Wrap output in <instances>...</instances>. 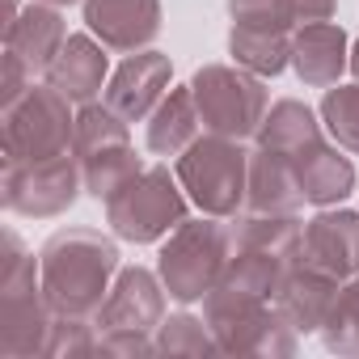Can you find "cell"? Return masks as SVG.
<instances>
[{"mask_svg": "<svg viewBox=\"0 0 359 359\" xmlns=\"http://www.w3.org/2000/svg\"><path fill=\"white\" fill-rule=\"evenodd\" d=\"M118 275V245L93 229H64L39 250L43 296L60 317H97Z\"/></svg>", "mask_w": 359, "mask_h": 359, "instance_id": "6da1fadb", "label": "cell"}, {"mask_svg": "<svg viewBox=\"0 0 359 359\" xmlns=\"http://www.w3.org/2000/svg\"><path fill=\"white\" fill-rule=\"evenodd\" d=\"M55 309L43 296L39 258L22 250L13 233H5V262H0V355L34 359L47 355Z\"/></svg>", "mask_w": 359, "mask_h": 359, "instance_id": "7a4b0ae2", "label": "cell"}, {"mask_svg": "<svg viewBox=\"0 0 359 359\" xmlns=\"http://www.w3.org/2000/svg\"><path fill=\"white\" fill-rule=\"evenodd\" d=\"M233 258V237H229V224H220L216 216H203V220H182L161 245V258H156V275L165 283V292L182 304H195L203 300L224 266Z\"/></svg>", "mask_w": 359, "mask_h": 359, "instance_id": "3957f363", "label": "cell"}, {"mask_svg": "<svg viewBox=\"0 0 359 359\" xmlns=\"http://www.w3.org/2000/svg\"><path fill=\"white\" fill-rule=\"evenodd\" d=\"M177 182L203 216L233 220L250 187V152L241 148V140L208 131L177 156Z\"/></svg>", "mask_w": 359, "mask_h": 359, "instance_id": "277c9868", "label": "cell"}, {"mask_svg": "<svg viewBox=\"0 0 359 359\" xmlns=\"http://www.w3.org/2000/svg\"><path fill=\"white\" fill-rule=\"evenodd\" d=\"M131 123L118 118L106 102H89L76 114V135H72V152L81 161L85 173V191L102 203H110L131 177L144 173V161L131 148Z\"/></svg>", "mask_w": 359, "mask_h": 359, "instance_id": "5b68a950", "label": "cell"}, {"mask_svg": "<svg viewBox=\"0 0 359 359\" xmlns=\"http://www.w3.org/2000/svg\"><path fill=\"white\" fill-rule=\"evenodd\" d=\"M68 106L72 102L60 89L30 85L13 106L0 110V148H5V165L47 161V156L72 152L76 114Z\"/></svg>", "mask_w": 359, "mask_h": 359, "instance_id": "8992f818", "label": "cell"}, {"mask_svg": "<svg viewBox=\"0 0 359 359\" xmlns=\"http://www.w3.org/2000/svg\"><path fill=\"white\" fill-rule=\"evenodd\" d=\"M182 220H187V191L165 165L144 169L106 203V224L114 229V237L131 245L165 241Z\"/></svg>", "mask_w": 359, "mask_h": 359, "instance_id": "52a82bcc", "label": "cell"}, {"mask_svg": "<svg viewBox=\"0 0 359 359\" xmlns=\"http://www.w3.org/2000/svg\"><path fill=\"white\" fill-rule=\"evenodd\" d=\"M191 93H195L199 123L212 135L250 140V135H258V127L266 118L262 76H254L241 64L237 68H229V64H203L191 76Z\"/></svg>", "mask_w": 359, "mask_h": 359, "instance_id": "ba28073f", "label": "cell"}, {"mask_svg": "<svg viewBox=\"0 0 359 359\" xmlns=\"http://www.w3.org/2000/svg\"><path fill=\"white\" fill-rule=\"evenodd\" d=\"M203 321L212 325L224 355H292L296 330L275 300H245L212 287L203 296Z\"/></svg>", "mask_w": 359, "mask_h": 359, "instance_id": "9c48e42d", "label": "cell"}, {"mask_svg": "<svg viewBox=\"0 0 359 359\" xmlns=\"http://www.w3.org/2000/svg\"><path fill=\"white\" fill-rule=\"evenodd\" d=\"M5 208L18 216H34V220H51L64 216L76 195L85 191V173L76 152H60L47 161H22V165H5Z\"/></svg>", "mask_w": 359, "mask_h": 359, "instance_id": "30bf717a", "label": "cell"}, {"mask_svg": "<svg viewBox=\"0 0 359 359\" xmlns=\"http://www.w3.org/2000/svg\"><path fill=\"white\" fill-rule=\"evenodd\" d=\"M165 321V283L144 266H123L97 313L102 334H156Z\"/></svg>", "mask_w": 359, "mask_h": 359, "instance_id": "8fae6325", "label": "cell"}, {"mask_svg": "<svg viewBox=\"0 0 359 359\" xmlns=\"http://www.w3.org/2000/svg\"><path fill=\"white\" fill-rule=\"evenodd\" d=\"M169 76H173V64H169V55L165 51H131L118 68H114V76L106 81V106L118 114V118H127V123H140V118H148L152 110H156V102L169 93Z\"/></svg>", "mask_w": 359, "mask_h": 359, "instance_id": "7c38bea8", "label": "cell"}, {"mask_svg": "<svg viewBox=\"0 0 359 359\" xmlns=\"http://www.w3.org/2000/svg\"><path fill=\"white\" fill-rule=\"evenodd\" d=\"M300 262H309V266H317V271H325L342 283L351 275H359V212L321 208L304 224Z\"/></svg>", "mask_w": 359, "mask_h": 359, "instance_id": "4fadbf2b", "label": "cell"}, {"mask_svg": "<svg viewBox=\"0 0 359 359\" xmlns=\"http://www.w3.org/2000/svg\"><path fill=\"white\" fill-rule=\"evenodd\" d=\"M85 26L106 51H144L161 34V0H85Z\"/></svg>", "mask_w": 359, "mask_h": 359, "instance_id": "5bb4252c", "label": "cell"}, {"mask_svg": "<svg viewBox=\"0 0 359 359\" xmlns=\"http://www.w3.org/2000/svg\"><path fill=\"white\" fill-rule=\"evenodd\" d=\"M338 287H342V279H334L309 262H296V266H287V275L275 292V304L292 321L296 334H317L338 300Z\"/></svg>", "mask_w": 359, "mask_h": 359, "instance_id": "9a60e30c", "label": "cell"}, {"mask_svg": "<svg viewBox=\"0 0 359 359\" xmlns=\"http://www.w3.org/2000/svg\"><path fill=\"white\" fill-rule=\"evenodd\" d=\"M292 68L304 85L313 89H330L338 85V76L351 68V43L346 30L334 22H313V26H296L292 34Z\"/></svg>", "mask_w": 359, "mask_h": 359, "instance_id": "2e32d148", "label": "cell"}, {"mask_svg": "<svg viewBox=\"0 0 359 359\" xmlns=\"http://www.w3.org/2000/svg\"><path fill=\"white\" fill-rule=\"evenodd\" d=\"M106 47L93 34H68V43L60 47V55L51 60V68L43 72L51 89H60L72 106H89L97 102L102 85H106Z\"/></svg>", "mask_w": 359, "mask_h": 359, "instance_id": "e0dca14e", "label": "cell"}, {"mask_svg": "<svg viewBox=\"0 0 359 359\" xmlns=\"http://www.w3.org/2000/svg\"><path fill=\"white\" fill-rule=\"evenodd\" d=\"M64 43H68L64 18H60L55 5H43V0H30V5L5 26V51H13L30 72H47Z\"/></svg>", "mask_w": 359, "mask_h": 359, "instance_id": "ac0fdd59", "label": "cell"}, {"mask_svg": "<svg viewBox=\"0 0 359 359\" xmlns=\"http://www.w3.org/2000/svg\"><path fill=\"white\" fill-rule=\"evenodd\" d=\"M304 203L300 195V177H296V161L279 156V152H250V187H245V208L262 212V216H296V208Z\"/></svg>", "mask_w": 359, "mask_h": 359, "instance_id": "d6986e66", "label": "cell"}, {"mask_svg": "<svg viewBox=\"0 0 359 359\" xmlns=\"http://www.w3.org/2000/svg\"><path fill=\"white\" fill-rule=\"evenodd\" d=\"M296 177H300L304 203H313V208H338L355 191V165H351V156H342L325 140L317 148H309L304 156H296Z\"/></svg>", "mask_w": 359, "mask_h": 359, "instance_id": "ffe728a7", "label": "cell"}, {"mask_svg": "<svg viewBox=\"0 0 359 359\" xmlns=\"http://www.w3.org/2000/svg\"><path fill=\"white\" fill-rule=\"evenodd\" d=\"M292 26H258V22H233L229 51L241 68L254 76H279L292 64Z\"/></svg>", "mask_w": 359, "mask_h": 359, "instance_id": "44dd1931", "label": "cell"}, {"mask_svg": "<svg viewBox=\"0 0 359 359\" xmlns=\"http://www.w3.org/2000/svg\"><path fill=\"white\" fill-rule=\"evenodd\" d=\"M199 110H195V93L187 89H169L156 110L148 114V152L156 156H182L195 140H199Z\"/></svg>", "mask_w": 359, "mask_h": 359, "instance_id": "7402d4cb", "label": "cell"}, {"mask_svg": "<svg viewBox=\"0 0 359 359\" xmlns=\"http://www.w3.org/2000/svg\"><path fill=\"white\" fill-rule=\"evenodd\" d=\"M254 140H258V148L296 161V156H304L309 148L321 144V123H317V114H313L304 102L283 97V102H275V106L266 110V118H262V127H258Z\"/></svg>", "mask_w": 359, "mask_h": 359, "instance_id": "603a6c76", "label": "cell"}, {"mask_svg": "<svg viewBox=\"0 0 359 359\" xmlns=\"http://www.w3.org/2000/svg\"><path fill=\"white\" fill-rule=\"evenodd\" d=\"M233 250H254V254H271L283 262H300V241H304V224L296 216H233L229 224Z\"/></svg>", "mask_w": 359, "mask_h": 359, "instance_id": "cb8c5ba5", "label": "cell"}, {"mask_svg": "<svg viewBox=\"0 0 359 359\" xmlns=\"http://www.w3.org/2000/svg\"><path fill=\"white\" fill-rule=\"evenodd\" d=\"M287 266L296 262H283V258H271V254H254V250H233L224 275H220V292H233V296H245V300H275Z\"/></svg>", "mask_w": 359, "mask_h": 359, "instance_id": "d4e9b609", "label": "cell"}, {"mask_svg": "<svg viewBox=\"0 0 359 359\" xmlns=\"http://www.w3.org/2000/svg\"><path fill=\"white\" fill-rule=\"evenodd\" d=\"M220 351L216 334L208 321H199L195 313H173L156 325V355H212Z\"/></svg>", "mask_w": 359, "mask_h": 359, "instance_id": "484cf974", "label": "cell"}, {"mask_svg": "<svg viewBox=\"0 0 359 359\" xmlns=\"http://www.w3.org/2000/svg\"><path fill=\"white\" fill-rule=\"evenodd\" d=\"M321 123L334 135L338 148L359 156V81L355 85H330L321 97Z\"/></svg>", "mask_w": 359, "mask_h": 359, "instance_id": "4316f807", "label": "cell"}, {"mask_svg": "<svg viewBox=\"0 0 359 359\" xmlns=\"http://www.w3.org/2000/svg\"><path fill=\"white\" fill-rule=\"evenodd\" d=\"M321 334L334 355H359V275H351L338 287V300H334Z\"/></svg>", "mask_w": 359, "mask_h": 359, "instance_id": "83f0119b", "label": "cell"}, {"mask_svg": "<svg viewBox=\"0 0 359 359\" xmlns=\"http://www.w3.org/2000/svg\"><path fill=\"white\" fill-rule=\"evenodd\" d=\"M89 317H60L51 321V338H47V355L51 359H81V355H93L97 351V338L93 330L85 325Z\"/></svg>", "mask_w": 359, "mask_h": 359, "instance_id": "f1b7e54d", "label": "cell"}, {"mask_svg": "<svg viewBox=\"0 0 359 359\" xmlns=\"http://www.w3.org/2000/svg\"><path fill=\"white\" fill-rule=\"evenodd\" d=\"M233 22H258V26H292V0H229Z\"/></svg>", "mask_w": 359, "mask_h": 359, "instance_id": "f546056e", "label": "cell"}, {"mask_svg": "<svg viewBox=\"0 0 359 359\" xmlns=\"http://www.w3.org/2000/svg\"><path fill=\"white\" fill-rule=\"evenodd\" d=\"M34 85V72L13 55V51H5V76H0V110H5V106H13L26 89Z\"/></svg>", "mask_w": 359, "mask_h": 359, "instance_id": "4dcf8cb0", "label": "cell"}, {"mask_svg": "<svg viewBox=\"0 0 359 359\" xmlns=\"http://www.w3.org/2000/svg\"><path fill=\"white\" fill-rule=\"evenodd\" d=\"M97 351L102 355H127V359L135 355L140 359V355H152L156 351V338L152 334H102L97 338Z\"/></svg>", "mask_w": 359, "mask_h": 359, "instance_id": "1f68e13d", "label": "cell"}, {"mask_svg": "<svg viewBox=\"0 0 359 359\" xmlns=\"http://www.w3.org/2000/svg\"><path fill=\"white\" fill-rule=\"evenodd\" d=\"M330 18H334V0H292L296 26H313V22H330Z\"/></svg>", "mask_w": 359, "mask_h": 359, "instance_id": "d6a6232c", "label": "cell"}, {"mask_svg": "<svg viewBox=\"0 0 359 359\" xmlns=\"http://www.w3.org/2000/svg\"><path fill=\"white\" fill-rule=\"evenodd\" d=\"M18 13H22V5H18V0H5V26H9Z\"/></svg>", "mask_w": 359, "mask_h": 359, "instance_id": "836d02e7", "label": "cell"}, {"mask_svg": "<svg viewBox=\"0 0 359 359\" xmlns=\"http://www.w3.org/2000/svg\"><path fill=\"white\" fill-rule=\"evenodd\" d=\"M351 76L359 81V43H351Z\"/></svg>", "mask_w": 359, "mask_h": 359, "instance_id": "e575fe53", "label": "cell"}, {"mask_svg": "<svg viewBox=\"0 0 359 359\" xmlns=\"http://www.w3.org/2000/svg\"><path fill=\"white\" fill-rule=\"evenodd\" d=\"M43 5H55V9H64V5H76V0H43Z\"/></svg>", "mask_w": 359, "mask_h": 359, "instance_id": "d590c367", "label": "cell"}]
</instances>
